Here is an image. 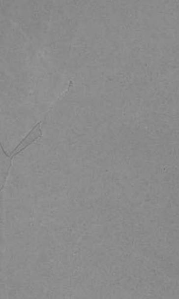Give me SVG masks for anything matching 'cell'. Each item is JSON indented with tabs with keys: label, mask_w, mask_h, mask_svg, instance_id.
<instances>
[{
	"label": "cell",
	"mask_w": 179,
	"mask_h": 299,
	"mask_svg": "<svg viewBox=\"0 0 179 299\" xmlns=\"http://www.w3.org/2000/svg\"><path fill=\"white\" fill-rule=\"evenodd\" d=\"M41 135H42V130H41V123H39L38 124L34 127L32 131L30 132L28 136L25 138V139L22 141L20 145H19L16 149L12 153V156L16 155V154L20 153L21 151H23L27 147L30 145L31 143H32L34 141L38 138Z\"/></svg>",
	"instance_id": "obj_1"
}]
</instances>
